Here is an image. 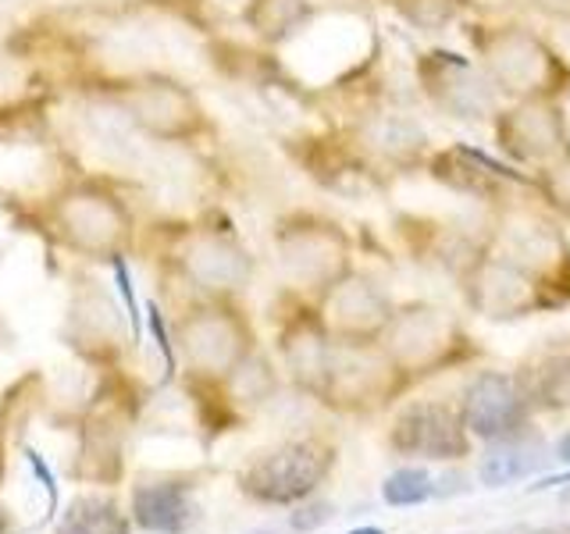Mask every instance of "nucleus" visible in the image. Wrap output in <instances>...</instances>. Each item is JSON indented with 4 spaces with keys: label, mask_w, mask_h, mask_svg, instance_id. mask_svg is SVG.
I'll use <instances>...</instances> for the list:
<instances>
[{
    "label": "nucleus",
    "mask_w": 570,
    "mask_h": 534,
    "mask_svg": "<svg viewBox=\"0 0 570 534\" xmlns=\"http://www.w3.org/2000/svg\"><path fill=\"white\" fill-rule=\"evenodd\" d=\"M26 221L53 246L82 260L115 264L136 246L139 221L132 200L118 182L104 175L71 168L53 182L22 200Z\"/></svg>",
    "instance_id": "f257e3e1"
},
{
    "label": "nucleus",
    "mask_w": 570,
    "mask_h": 534,
    "mask_svg": "<svg viewBox=\"0 0 570 534\" xmlns=\"http://www.w3.org/2000/svg\"><path fill=\"white\" fill-rule=\"evenodd\" d=\"M89 97L115 111L139 139L157 147L200 150L218 136V121L210 118L200 93L168 71H118L100 76L89 86Z\"/></svg>",
    "instance_id": "f03ea898"
},
{
    "label": "nucleus",
    "mask_w": 570,
    "mask_h": 534,
    "mask_svg": "<svg viewBox=\"0 0 570 534\" xmlns=\"http://www.w3.org/2000/svg\"><path fill=\"white\" fill-rule=\"evenodd\" d=\"M474 58L495 93L510 100H563L570 93V61L549 36L528 22H485L471 29Z\"/></svg>",
    "instance_id": "7ed1b4c3"
},
{
    "label": "nucleus",
    "mask_w": 570,
    "mask_h": 534,
    "mask_svg": "<svg viewBox=\"0 0 570 534\" xmlns=\"http://www.w3.org/2000/svg\"><path fill=\"white\" fill-rule=\"evenodd\" d=\"M165 260L204 299H232L254 281L257 260L232 231L214 221H178L165 231Z\"/></svg>",
    "instance_id": "20e7f679"
},
{
    "label": "nucleus",
    "mask_w": 570,
    "mask_h": 534,
    "mask_svg": "<svg viewBox=\"0 0 570 534\" xmlns=\"http://www.w3.org/2000/svg\"><path fill=\"white\" fill-rule=\"evenodd\" d=\"M275 260L293 289L321 299L353 271V239L328 214L289 210L275 221Z\"/></svg>",
    "instance_id": "39448f33"
},
{
    "label": "nucleus",
    "mask_w": 570,
    "mask_h": 534,
    "mask_svg": "<svg viewBox=\"0 0 570 534\" xmlns=\"http://www.w3.org/2000/svg\"><path fill=\"white\" fill-rule=\"evenodd\" d=\"M175 343L196 378H232L254 356V332L232 299H200L175 325Z\"/></svg>",
    "instance_id": "423d86ee"
},
{
    "label": "nucleus",
    "mask_w": 570,
    "mask_h": 534,
    "mask_svg": "<svg viewBox=\"0 0 570 534\" xmlns=\"http://www.w3.org/2000/svg\"><path fill=\"white\" fill-rule=\"evenodd\" d=\"M492 249L517 260L539 278L560 303L570 299V243L549 218L542 204L528 207L524 196L507 207H499Z\"/></svg>",
    "instance_id": "0eeeda50"
},
{
    "label": "nucleus",
    "mask_w": 570,
    "mask_h": 534,
    "mask_svg": "<svg viewBox=\"0 0 570 534\" xmlns=\"http://www.w3.org/2000/svg\"><path fill=\"white\" fill-rule=\"evenodd\" d=\"M414 79L424 93L428 107L453 121H489L499 115L503 97L495 93L492 79L478 58H468L460 50L432 47L414 61Z\"/></svg>",
    "instance_id": "6e6552de"
},
{
    "label": "nucleus",
    "mask_w": 570,
    "mask_h": 534,
    "mask_svg": "<svg viewBox=\"0 0 570 534\" xmlns=\"http://www.w3.org/2000/svg\"><path fill=\"white\" fill-rule=\"evenodd\" d=\"M382 349L403 370V378H410V374H432L460 360L468 349V335L453 314H445L435 303H406L392 314L382 335Z\"/></svg>",
    "instance_id": "1a4fd4ad"
},
{
    "label": "nucleus",
    "mask_w": 570,
    "mask_h": 534,
    "mask_svg": "<svg viewBox=\"0 0 570 534\" xmlns=\"http://www.w3.org/2000/svg\"><path fill=\"white\" fill-rule=\"evenodd\" d=\"M492 147L524 171H539L570 154V118L563 100H510L492 118Z\"/></svg>",
    "instance_id": "9d476101"
},
{
    "label": "nucleus",
    "mask_w": 570,
    "mask_h": 534,
    "mask_svg": "<svg viewBox=\"0 0 570 534\" xmlns=\"http://www.w3.org/2000/svg\"><path fill=\"white\" fill-rule=\"evenodd\" d=\"M463 293H468V303L478 314L495 320L528 317L560 303L531 271H524L517 260L495 254L492 246L478 249L471 264L463 267Z\"/></svg>",
    "instance_id": "9b49d317"
},
{
    "label": "nucleus",
    "mask_w": 570,
    "mask_h": 534,
    "mask_svg": "<svg viewBox=\"0 0 570 534\" xmlns=\"http://www.w3.org/2000/svg\"><path fill=\"white\" fill-rule=\"evenodd\" d=\"M350 147L361 154L374 171H406L421 168L432 157L428 129L400 107H367L346 129Z\"/></svg>",
    "instance_id": "f8f14e48"
},
{
    "label": "nucleus",
    "mask_w": 570,
    "mask_h": 534,
    "mask_svg": "<svg viewBox=\"0 0 570 534\" xmlns=\"http://www.w3.org/2000/svg\"><path fill=\"white\" fill-rule=\"evenodd\" d=\"M332 471V449L321 442H289L243 474V492L267 506H296Z\"/></svg>",
    "instance_id": "ddd939ff"
},
{
    "label": "nucleus",
    "mask_w": 570,
    "mask_h": 534,
    "mask_svg": "<svg viewBox=\"0 0 570 534\" xmlns=\"http://www.w3.org/2000/svg\"><path fill=\"white\" fill-rule=\"evenodd\" d=\"M317 310L335 343H382L389 320L396 314L382 285L361 271H350L343 281L332 285L321 296Z\"/></svg>",
    "instance_id": "4468645a"
},
{
    "label": "nucleus",
    "mask_w": 570,
    "mask_h": 534,
    "mask_svg": "<svg viewBox=\"0 0 570 534\" xmlns=\"http://www.w3.org/2000/svg\"><path fill=\"white\" fill-rule=\"evenodd\" d=\"M528 396L521 382L513 374L503 370H481L463 385V399H460V417L468 424V432L478 438H510L521 435L528 424Z\"/></svg>",
    "instance_id": "2eb2a0df"
},
{
    "label": "nucleus",
    "mask_w": 570,
    "mask_h": 534,
    "mask_svg": "<svg viewBox=\"0 0 570 534\" xmlns=\"http://www.w3.org/2000/svg\"><path fill=\"white\" fill-rule=\"evenodd\" d=\"M392 445L421 459H463L471 453L468 424L445 403H410L392 427Z\"/></svg>",
    "instance_id": "dca6fc26"
},
{
    "label": "nucleus",
    "mask_w": 570,
    "mask_h": 534,
    "mask_svg": "<svg viewBox=\"0 0 570 534\" xmlns=\"http://www.w3.org/2000/svg\"><path fill=\"white\" fill-rule=\"evenodd\" d=\"M332 349L335 338L321 320V310H299L289 317V325L282 332V356L289 364V374L303 385L321 396L332 367Z\"/></svg>",
    "instance_id": "f3484780"
},
{
    "label": "nucleus",
    "mask_w": 570,
    "mask_h": 534,
    "mask_svg": "<svg viewBox=\"0 0 570 534\" xmlns=\"http://www.w3.org/2000/svg\"><path fill=\"white\" fill-rule=\"evenodd\" d=\"M132 521L150 534H183L196 521V506L183 481H154L132 492Z\"/></svg>",
    "instance_id": "a211bd4d"
},
{
    "label": "nucleus",
    "mask_w": 570,
    "mask_h": 534,
    "mask_svg": "<svg viewBox=\"0 0 570 534\" xmlns=\"http://www.w3.org/2000/svg\"><path fill=\"white\" fill-rule=\"evenodd\" d=\"M539 467H546V445L524 438L521 432V435L499 438L489 445V453L478 463V477L485 488H507L513 481L531 477Z\"/></svg>",
    "instance_id": "6ab92c4d"
},
{
    "label": "nucleus",
    "mask_w": 570,
    "mask_h": 534,
    "mask_svg": "<svg viewBox=\"0 0 570 534\" xmlns=\"http://www.w3.org/2000/svg\"><path fill=\"white\" fill-rule=\"evenodd\" d=\"M314 14L317 11L311 0H249L246 22L264 43H282L293 40L299 29H307Z\"/></svg>",
    "instance_id": "aec40b11"
},
{
    "label": "nucleus",
    "mask_w": 570,
    "mask_h": 534,
    "mask_svg": "<svg viewBox=\"0 0 570 534\" xmlns=\"http://www.w3.org/2000/svg\"><path fill=\"white\" fill-rule=\"evenodd\" d=\"M58 534H129V521L121 516L115 498L79 495L58 521Z\"/></svg>",
    "instance_id": "412c9836"
},
{
    "label": "nucleus",
    "mask_w": 570,
    "mask_h": 534,
    "mask_svg": "<svg viewBox=\"0 0 570 534\" xmlns=\"http://www.w3.org/2000/svg\"><path fill=\"white\" fill-rule=\"evenodd\" d=\"M528 403L542 406H570V353H549L542 364L517 374Z\"/></svg>",
    "instance_id": "4be33fe9"
},
{
    "label": "nucleus",
    "mask_w": 570,
    "mask_h": 534,
    "mask_svg": "<svg viewBox=\"0 0 570 534\" xmlns=\"http://www.w3.org/2000/svg\"><path fill=\"white\" fill-rule=\"evenodd\" d=\"M400 11L403 22H410L421 32H442L450 29L456 18H463L468 0H389Z\"/></svg>",
    "instance_id": "5701e85b"
},
{
    "label": "nucleus",
    "mask_w": 570,
    "mask_h": 534,
    "mask_svg": "<svg viewBox=\"0 0 570 534\" xmlns=\"http://www.w3.org/2000/svg\"><path fill=\"white\" fill-rule=\"evenodd\" d=\"M534 189H539V204L549 214L570 218V154H563L552 160V165L534 171Z\"/></svg>",
    "instance_id": "b1692460"
},
{
    "label": "nucleus",
    "mask_w": 570,
    "mask_h": 534,
    "mask_svg": "<svg viewBox=\"0 0 570 534\" xmlns=\"http://www.w3.org/2000/svg\"><path fill=\"white\" fill-rule=\"evenodd\" d=\"M435 495V481L424 467H403L385 477L382 498L389 506H421Z\"/></svg>",
    "instance_id": "393cba45"
},
{
    "label": "nucleus",
    "mask_w": 570,
    "mask_h": 534,
    "mask_svg": "<svg viewBox=\"0 0 570 534\" xmlns=\"http://www.w3.org/2000/svg\"><path fill=\"white\" fill-rule=\"evenodd\" d=\"M335 516V506L332 503H307V506H296L293 516H289V531H317L325 527Z\"/></svg>",
    "instance_id": "a878e982"
},
{
    "label": "nucleus",
    "mask_w": 570,
    "mask_h": 534,
    "mask_svg": "<svg viewBox=\"0 0 570 534\" xmlns=\"http://www.w3.org/2000/svg\"><path fill=\"white\" fill-rule=\"evenodd\" d=\"M26 463L32 467L36 481H40V488H43V495H47V510H50V516H58V477L50 474V467H47L43 456L36 453V449H26Z\"/></svg>",
    "instance_id": "bb28decb"
},
{
    "label": "nucleus",
    "mask_w": 570,
    "mask_h": 534,
    "mask_svg": "<svg viewBox=\"0 0 570 534\" xmlns=\"http://www.w3.org/2000/svg\"><path fill=\"white\" fill-rule=\"evenodd\" d=\"M150 332H154V343L160 349V356H165V367H168V378L175 374V343H171V335L165 328V317H160V310L150 303Z\"/></svg>",
    "instance_id": "cd10ccee"
},
{
    "label": "nucleus",
    "mask_w": 570,
    "mask_h": 534,
    "mask_svg": "<svg viewBox=\"0 0 570 534\" xmlns=\"http://www.w3.org/2000/svg\"><path fill=\"white\" fill-rule=\"evenodd\" d=\"M531 11H539L549 22H560L570 26V0H524Z\"/></svg>",
    "instance_id": "c85d7f7f"
},
{
    "label": "nucleus",
    "mask_w": 570,
    "mask_h": 534,
    "mask_svg": "<svg viewBox=\"0 0 570 534\" xmlns=\"http://www.w3.org/2000/svg\"><path fill=\"white\" fill-rule=\"evenodd\" d=\"M557 456H560L563 463H570V432L560 438V445H557Z\"/></svg>",
    "instance_id": "c756f323"
},
{
    "label": "nucleus",
    "mask_w": 570,
    "mask_h": 534,
    "mask_svg": "<svg viewBox=\"0 0 570 534\" xmlns=\"http://www.w3.org/2000/svg\"><path fill=\"white\" fill-rule=\"evenodd\" d=\"M0 534H11V521H8L4 510H0Z\"/></svg>",
    "instance_id": "7c9ffc66"
},
{
    "label": "nucleus",
    "mask_w": 570,
    "mask_h": 534,
    "mask_svg": "<svg viewBox=\"0 0 570 534\" xmlns=\"http://www.w3.org/2000/svg\"><path fill=\"white\" fill-rule=\"evenodd\" d=\"M346 534H382V527H356V531H346Z\"/></svg>",
    "instance_id": "2f4dec72"
},
{
    "label": "nucleus",
    "mask_w": 570,
    "mask_h": 534,
    "mask_svg": "<svg viewBox=\"0 0 570 534\" xmlns=\"http://www.w3.org/2000/svg\"><path fill=\"white\" fill-rule=\"evenodd\" d=\"M534 534H570V531H563V527H542V531H534Z\"/></svg>",
    "instance_id": "473e14b6"
}]
</instances>
